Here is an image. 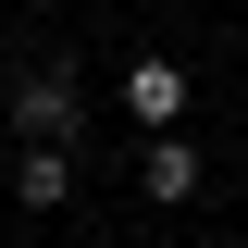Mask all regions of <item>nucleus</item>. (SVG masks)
Segmentation results:
<instances>
[{
    "instance_id": "nucleus-1",
    "label": "nucleus",
    "mask_w": 248,
    "mask_h": 248,
    "mask_svg": "<svg viewBox=\"0 0 248 248\" xmlns=\"http://www.w3.org/2000/svg\"><path fill=\"white\" fill-rule=\"evenodd\" d=\"M124 112H137V124H149V137H174V124H186V75H174V62H124Z\"/></svg>"
},
{
    "instance_id": "nucleus-2",
    "label": "nucleus",
    "mask_w": 248,
    "mask_h": 248,
    "mask_svg": "<svg viewBox=\"0 0 248 248\" xmlns=\"http://www.w3.org/2000/svg\"><path fill=\"white\" fill-rule=\"evenodd\" d=\"M13 124H25V149H62L75 137V75H25L13 87Z\"/></svg>"
},
{
    "instance_id": "nucleus-3",
    "label": "nucleus",
    "mask_w": 248,
    "mask_h": 248,
    "mask_svg": "<svg viewBox=\"0 0 248 248\" xmlns=\"http://www.w3.org/2000/svg\"><path fill=\"white\" fill-rule=\"evenodd\" d=\"M137 186H149L161 211H186V199H199V149H186V137H149V161H137Z\"/></svg>"
},
{
    "instance_id": "nucleus-4",
    "label": "nucleus",
    "mask_w": 248,
    "mask_h": 248,
    "mask_svg": "<svg viewBox=\"0 0 248 248\" xmlns=\"http://www.w3.org/2000/svg\"><path fill=\"white\" fill-rule=\"evenodd\" d=\"M13 199H25V211H62V199H75V161H62V149H25Z\"/></svg>"
}]
</instances>
